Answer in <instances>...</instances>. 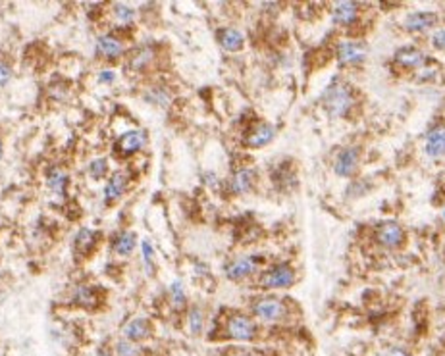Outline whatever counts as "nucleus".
<instances>
[{"mask_svg": "<svg viewBox=\"0 0 445 356\" xmlns=\"http://www.w3.org/2000/svg\"><path fill=\"white\" fill-rule=\"evenodd\" d=\"M212 333H218L212 339H220V341L253 343L261 336V326L251 314H245L239 310H227L226 314L220 316L218 326Z\"/></svg>", "mask_w": 445, "mask_h": 356, "instance_id": "obj_1", "label": "nucleus"}, {"mask_svg": "<svg viewBox=\"0 0 445 356\" xmlns=\"http://www.w3.org/2000/svg\"><path fill=\"white\" fill-rule=\"evenodd\" d=\"M251 316L259 324H266V326L285 324L291 318L290 302L274 295H262L251 302Z\"/></svg>", "mask_w": 445, "mask_h": 356, "instance_id": "obj_2", "label": "nucleus"}, {"mask_svg": "<svg viewBox=\"0 0 445 356\" xmlns=\"http://www.w3.org/2000/svg\"><path fill=\"white\" fill-rule=\"evenodd\" d=\"M326 112L332 118H343L349 114V110L355 106V97L351 87L343 81H333L326 87L324 97H322Z\"/></svg>", "mask_w": 445, "mask_h": 356, "instance_id": "obj_3", "label": "nucleus"}, {"mask_svg": "<svg viewBox=\"0 0 445 356\" xmlns=\"http://www.w3.org/2000/svg\"><path fill=\"white\" fill-rule=\"evenodd\" d=\"M297 270L287 262L270 266L268 270H264L259 275V287L264 291H282L295 285Z\"/></svg>", "mask_w": 445, "mask_h": 356, "instance_id": "obj_4", "label": "nucleus"}, {"mask_svg": "<svg viewBox=\"0 0 445 356\" xmlns=\"http://www.w3.org/2000/svg\"><path fill=\"white\" fill-rule=\"evenodd\" d=\"M148 135L145 129H127L114 143V154L118 158H131L137 153H141L147 147Z\"/></svg>", "mask_w": 445, "mask_h": 356, "instance_id": "obj_5", "label": "nucleus"}, {"mask_svg": "<svg viewBox=\"0 0 445 356\" xmlns=\"http://www.w3.org/2000/svg\"><path fill=\"white\" fill-rule=\"evenodd\" d=\"M95 52H97V57L110 64L120 62L121 58L127 57L126 42H124L121 37L116 35V33H102V35L97 37V41H95Z\"/></svg>", "mask_w": 445, "mask_h": 356, "instance_id": "obj_6", "label": "nucleus"}, {"mask_svg": "<svg viewBox=\"0 0 445 356\" xmlns=\"http://www.w3.org/2000/svg\"><path fill=\"white\" fill-rule=\"evenodd\" d=\"M261 254H245V256H237V259L230 260L226 264V278L230 281H243L254 275L259 272L262 264Z\"/></svg>", "mask_w": 445, "mask_h": 356, "instance_id": "obj_7", "label": "nucleus"}, {"mask_svg": "<svg viewBox=\"0 0 445 356\" xmlns=\"http://www.w3.org/2000/svg\"><path fill=\"white\" fill-rule=\"evenodd\" d=\"M71 302L73 307L81 308V310H87V312H95L102 307L105 302V293L99 285H93V283H79L73 293H71Z\"/></svg>", "mask_w": 445, "mask_h": 356, "instance_id": "obj_8", "label": "nucleus"}, {"mask_svg": "<svg viewBox=\"0 0 445 356\" xmlns=\"http://www.w3.org/2000/svg\"><path fill=\"white\" fill-rule=\"evenodd\" d=\"M120 336L127 341H134L143 345L155 336V324L147 316H134L120 328Z\"/></svg>", "mask_w": 445, "mask_h": 356, "instance_id": "obj_9", "label": "nucleus"}, {"mask_svg": "<svg viewBox=\"0 0 445 356\" xmlns=\"http://www.w3.org/2000/svg\"><path fill=\"white\" fill-rule=\"evenodd\" d=\"M156 60H158V52H156L155 47L150 44H143V47H137L131 52H127L126 60V70L129 73H148V71L155 68Z\"/></svg>", "mask_w": 445, "mask_h": 356, "instance_id": "obj_10", "label": "nucleus"}, {"mask_svg": "<svg viewBox=\"0 0 445 356\" xmlns=\"http://www.w3.org/2000/svg\"><path fill=\"white\" fill-rule=\"evenodd\" d=\"M274 139L275 127L268 124V121H256L243 135V147L251 148V150H259V148L270 145Z\"/></svg>", "mask_w": 445, "mask_h": 356, "instance_id": "obj_11", "label": "nucleus"}, {"mask_svg": "<svg viewBox=\"0 0 445 356\" xmlns=\"http://www.w3.org/2000/svg\"><path fill=\"white\" fill-rule=\"evenodd\" d=\"M374 239L376 243L386 247V249H397L405 243V230L393 220H388V222H381L376 227Z\"/></svg>", "mask_w": 445, "mask_h": 356, "instance_id": "obj_12", "label": "nucleus"}, {"mask_svg": "<svg viewBox=\"0 0 445 356\" xmlns=\"http://www.w3.org/2000/svg\"><path fill=\"white\" fill-rule=\"evenodd\" d=\"M127 189H129V175L126 172H120V170L112 172V174L108 175V179L105 183V191H102L105 203L116 204L126 196Z\"/></svg>", "mask_w": 445, "mask_h": 356, "instance_id": "obj_13", "label": "nucleus"}, {"mask_svg": "<svg viewBox=\"0 0 445 356\" xmlns=\"http://www.w3.org/2000/svg\"><path fill=\"white\" fill-rule=\"evenodd\" d=\"M360 164V148L359 147H345L336 158L333 172L339 177H353L357 174Z\"/></svg>", "mask_w": 445, "mask_h": 356, "instance_id": "obj_14", "label": "nucleus"}, {"mask_svg": "<svg viewBox=\"0 0 445 356\" xmlns=\"http://www.w3.org/2000/svg\"><path fill=\"white\" fill-rule=\"evenodd\" d=\"M100 233L93 227H81L73 237V251L81 259H89L99 249Z\"/></svg>", "mask_w": 445, "mask_h": 356, "instance_id": "obj_15", "label": "nucleus"}, {"mask_svg": "<svg viewBox=\"0 0 445 356\" xmlns=\"http://www.w3.org/2000/svg\"><path fill=\"white\" fill-rule=\"evenodd\" d=\"M254 183H256V174L253 168H239L235 170L230 179H227L226 187L232 195H247L249 191H253Z\"/></svg>", "mask_w": 445, "mask_h": 356, "instance_id": "obj_16", "label": "nucleus"}, {"mask_svg": "<svg viewBox=\"0 0 445 356\" xmlns=\"http://www.w3.org/2000/svg\"><path fill=\"white\" fill-rule=\"evenodd\" d=\"M336 57L341 66H359L367 58V49L357 41H343L338 44Z\"/></svg>", "mask_w": 445, "mask_h": 356, "instance_id": "obj_17", "label": "nucleus"}, {"mask_svg": "<svg viewBox=\"0 0 445 356\" xmlns=\"http://www.w3.org/2000/svg\"><path fill=\"white\" fill-rule=\"evenodd\" d=\"M393 62L399 68H403V70L418 71L426 64V57H424L422 50L417 49V47H403V49H399L396 52Z\"/></svg>", "mask_w": 445, "mask_h": 356, "instance_id": "obj_18", "label": "nucleus"}, {"mask_svg": "<svg viewBox=\"0 0 445 356\" xmlns=\"http://www.w3.org/2000/svg\"><path fill=\"white\" fill-rule=\"evenodd\" d=\"M135 247H137V235H135V231L129 230L118 231L110 241V249L120 259H129L135 252Z\"/></svg>", "mask_w": 445, "mask_h": 356, "instance_id": "obj_19", "label": "nucleus"}, {"mask_svg": "<svg viewBox=\"0 0 445 356\" xmlns=\"http://www.w3.org/2000/svg\"><path fill=\"white\" fill-rule=\"evenodd\" d=\"M434 25H438V14L436 12H426V10H420V12H410L405 20V29L410 31V33H424L428 31Z\"/></svg>", "mask_w": 445, "mask_h": 356, "instance_id": "obj_20", "label": "nucleus"}, {"mask_svg": "<svg viewBox=\"0 0 445 356\" xmlns=\"http://www.w3.org/2000/svg\"><path fill=\"white\" fill-rule=\"evenodd\" d=\"M424 150L430 158H444L445 156V126H434L426 133Z\"/></svg>", "mask_w": 445, "mask_h": 356, "instance_id": "obj_21", "label": "nucleus"}, {"mask_svg": "<svg viewBox=\"0 0 445 356\" xmlns=\"http://www.w3.org/2000/svg\"><path fill=\"white\" fill-rule=\"evenodd\" d=\"M47 187L50 189V193L58 198H64L68 195V187H70V175L60 166H52L47 172Z\"/></svg>", "mask_w": 445, "mask_h": 356, "instance_id": "obj_22", "label": "nucleus"}, {"mask_svg": "<svg viewBox=\"0 0 445 356\" xmlns=\"http://www.w3.org/2000/svg\"><path fill=\"white\" fill-rule=\"evenodd\" d=\"M206 312L205 308L201 304H191L185 312V324H187V329H189L191 337H201L206 331Z\"/></svg>", "mask_w": 445, "mask_h": 356, "instance_id": "obj_23", "label": "nucleus"}, {"mask_svg": "<svg viewBox=\"0 0 445 356\" xmlns=\"http://www.w3.org/2000/svg\"><path fill=\"white\" fill-rule=\"evenodd\" d=\"M332 20L336 25L349 28L359 20V4L355 2H338L332 10Z\"/></svg>", "mask_w": 445, "mask_h": 356, "instance_id": "obj_24", "label": "nucleus"}, {"mask_svg": "<svg viewBox=\"0 0 445 356\" xmlns=\"http://www.w3.org/2000/svg\"><path fill=\"white\" fill-rule=\"evenodd\" d=\"M220 47L226 52H239L245 47V35L237 28H222L216 33Z\"/></svg>", "mask_w": 445, "mask_h": 356, "instance_id": "obj_25", "label": "nucleus"}, {"mask_svg": "<svg viewBox=\"0 0 445 356\" xmlns=\"http://www.w3.org/2000/svg\"><path fill=\"white\" fill-rule=\"evenodd\" d=\"M168 300H170V307L174 312H187V293H185V287L184 283L179 280L172 281V285L168 287Z\"/></svg>", "mask_w": 445, "mask_h": 356, "instance_id": "obj_26", "label": "nucleus"}, {"mask_svg": "<svg viewBox=\"0 0 445 356\" xmlns=\"http://www.w3.org/2000/svg\"><path fill=\"white\" fill-rule=\"evenodd\" d=\"M110 14H112L114 21H116L118 25H121V28H129V25H134L135 20H137V10L131 6H127L124 2H116V4H112Z\"/></svg>", "mask_w": 445, "mask_h": 356, "instance_id": "obj_27", "label": "nucleus"}, {"mask_svg": "<svg viewBox=\"0 0 445 356\" xmlns=\"http://www.w3.org/2000/svg\"><path fill=\"white\" fill-rule=\"evenodd\" d=\"M112 355L114 356H147V349L139 345V343L127 341L124 337H120L118 341L112 345Z\"/></svg>", "mask_w": 445, "mask_h": 356, "instance_id": "obj_28", "label": "nucleus"}, {"mask_svg": "<svg viewBox=\"0 0 445 356\" xmlns=\"http://www.w3.org/2000/svg\"><path fill=\"white\" fill-rule=\"evenodd\" d=\"M108 174H110L108 158H95V160L89 162V166H87V175L91 177L93 182L108 179Z\"/></svg>", "mask_w": 445, "mask_h": 356, "instance_id": "obj_29", "label": "nucleus"}, {"mask_svg": "<svg viewBox=\"0 0 445 356\" xmlns=\"http://www.w3.org/2000/svg\"><path fill=\"white\" fill-rule=\"evenodd\" d=\"M145 98H147L150 105L162 106V108H166V106L172 102V95H170L168 89L162 87V85H155V87H150V89L147 91V95H145Z\"/></svg>", "mask_w": 445, "mask_h": 356, "instance_id": "obj_30", "label": "nucleus"}, {"mask_svg": "<svg viewBox=\"0 0 445 356\" xmlns=\"http://www.w3.org/2000/svg\"><path fill=\"white\" fill-rule=\"evenodd\" d=\"M141 252H143V266H145V270L147 273H153L155 272V249H153V244L150 241H141Z\"/></svg>", "mask_w": 445, "mask_h": 356, "instance_id": "obj_31", "label": "nucleus"}, {"mask_svg": "<svg viewBox=\"0 0 445 356\" xmlns=\"http://www.w3.org/2000/svg\"><path fill=\"white\" fill-rule=\"evenodd\" d=\"M12 77H14V68H12V64L4 60V58H0V89H4L10 81H12Z\"/></svg>", "mask_w": 445, "mask_h": 356, "instance_id": "obj_32", "label": "nucleus"}, {"mask_svg": "<svg viewBox=\"0 0 445 356\" xmlns=\"http://www.w3.org/2000/svg\"><path fill=\"white\" fill-rule=\"evenodd\" d=\"M380 356H413L410 350L403 345H389L386 349L380 350Z\"/></svg>", "mask_w": 445, "mask_h": 356, "instance_id": "obj_33", "label": "nucleus"}, {"mask_svg": "<svg viewBox=\"0 0 445 356\" xmlns=\"http://www.w3.org/2000/svg\"><path fill=\"white\" fill-rule=\"evenodd\" d=\"M432 47L436 50H445V29H439L432 35Z\"/></svg>", "mask_w": 445, "mask_h": 356, "instance_id": "obj_34", "label": "nucleus"}, {"mask_svg": "<svg viewBox=\"0 0 445 356\" xmlns=\"http://www.w3.org/2000/svg\"><path fill=\"white\" fill-rule=\"evenodd\" d=\"M116 81V73L112 70H100L99 71V83L100 85H112Z\"/></svg>", "mask_w": 445, "mask_h": 356, "instance_id": "obj_35", "label": "nucleus"}, {"mask_svg": "<svg viewBox=\"0 0 445 356\" xmlns=\"http://www.w3.org/2000/svg\"><path fill=\"white\" fill-rule=\"evenodd\" d=\"M91 356H114L112 355V347H106V345H100L97 349L93 350Z\"/></svg>", "mask_w": 445, "mask_h": 356, "instance_id": "obj_36", "label": "nucleus"}, {"mask_svg": "<svg viewBox=\"0 0 445 356\" xmlns=\"http://www.w3.org/2000/svg\"><path fill=\"white\" fill-rule=\"evenodd\" d=\"M2 156H4V141L0 137V160H2Z\"/></svg>", "mask_w": 445, "mask_h": 356, "instance_id": "obj_37", "label": "nucleus"}, {"mask_svg": "<svg viewBox=\"0 0 445 356\" xmlns=\"http://www.w3.org/2000/svg\"><path fill=\"white\" fill-rule=\"evenodd\" d=\"M441 218H444V222H445V206H444V210H441Z\"/></svg>", "mask_w": 445, "mask_h": 356, "instance_id": "obj_38", "label": "nucleus"}]
</instances>
